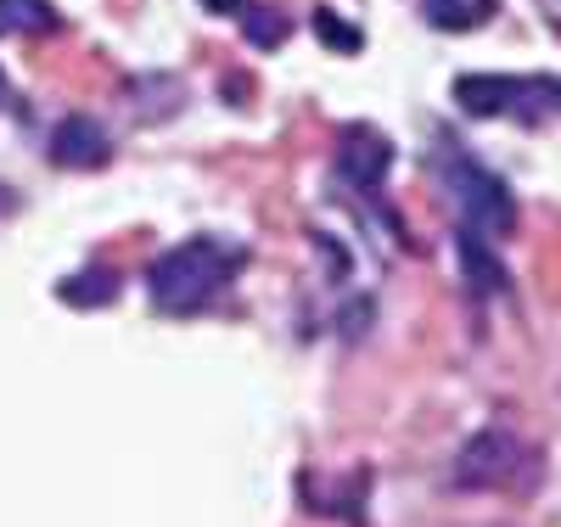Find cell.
I'll return each mask as SVG.
<instances>
[{
    "mask_svg": "<svg viewBox=\"0 0 561 527\" xmlns=\"http://www.w3.org/2000/svg\"><path fill=\"white\" fill-rule=\"evenodd\" d=\"M51 158H57L62 169H102V163H107V135H102V124H90L84 113H79V118H62L57 135H51Z\"/></svg>",
    "mask_w": 561,
    "mask_h": 527,
    "instance_id": "obj_6",
    "label": "cell"
},
{
    "mask_svg": "<svg viewBox=\"0 0 561 527\" xmlns=\"http://www.w3.org/2000/svg\"><path fill=\"white\" fill-rule=\"evenodd\" d=\"M545 84H523V79H460L455 95L466 113L478 118H494V113H517V102H534Z\"/></svg>",
    "mask_w": 561,
    "mask_h": 527,
    "instance_id": "obj_5",
    "label": "cell"
},
{
    "mask_svg": "<svg viewBox=\"0 0 561 527\" xmlns=\"http://www.w3.org/2000/svg\"><path fill=\"white\" fill-rule=\"evenodd\" d=\"M517 466H528L523 444L505 433V426H489V433H478L472 444L460 449V489H505L511 477H517Z\"/></svg>",
    "mask_w": 561,
    "mask_h": 527,
    "instance_id": "obj_3",
    "label": "cell"
},
{
    "mask_svg": "<svg viewBox=\"0 0 561 527\" xmlns=\"http://www.w3.org/2000/svg\"><path fill=\"white\" fill-rule=\"evenodd\" d=\"M460 259H466V270H472L478 293H500V286H505V270L483 253V236H478V230H466V236H460Z\"/></svg>",
    "mask_w": 561,
    "mask_h": 527,
    "instance_id": "obj_9",
    "label": "cell"
},
{
    "mask_svg": "<svg viewBox=\"0 0 561 527\" xmlns=\"http://www.w3.org/2000/svg\"><path fill=\"white\" fill-rule=\"evenodd\" d=\"M556 95H561V84H556Z\"/></svg>",
    "mask_w": 561,
    "mask_h": 527,
    "instance_id": "obj_14",
    "label": "cell"
},
{
    "mask_svg": "<svg viewBox=\"0 0 561 527\" xmlns=\"http://www.w3.org/2000/svg\"><path fill=\"white\" fill-rule=\"evenodd\" d=\"M248 39L259 45V51H270V45L287 39V18H280L275 7H253L248 12Z\"/></svg>",
    "mask_w": 561,
    "mask_h": 527,
    "instance_id": "obj_10",
    "label": "cell"
},
{
    "mask_svg": "<svg viewBox=\"0 0 561 527\" xmlns=\"http://www.w3.org/2000/svg\"><path fill=\"white\" fill-rule=\"evenodd\" d=\"M449 191H455L460 214L472 219V230L505 236V230H511V219H517V208H511V191H505V180H494L489 169L466 163V158H455V163H449Z\"/></svg>",
    "mask_w": 561,
    "mask_h": 527,
    "instance_id": "obj_2",
    "label": "cell"
},
{
    "mask_svg": "<svg viewBox=\"0 0 561 527\" xmlns=\"http://www.w3.org/2000/svg\"><path fill=\"white\" fill-rule=\"evenodd\" d=\"M314 28H320L325 45H337V51H359V45H365V34L359 28H343L337 12H314Z\"/></svg>",
    "mask_w": 561,
    "mask_h": 527,
    "instance_id": "obj_11",
    "label": "cell"
},
{
    "mask_svg": "<svg viewBox=\"0 0 561 527\" xmlns=\"http://www.w3.org/2000/svg\"><path fill=\"white\" fill-rule=\"evenodd\" d=\"M500 0H421L433 28H478L483 18H494Z\"/></svg>",
    "mask_w": 561,
    "mask_h": 527,
    "instance_id": "obj_7",
    "label": "cell"
},
{
    "mask_svg": "<svg viewBox=\"0 0 561 527\" xmlns=\"http://www.w3.org/2000/svg\"><path fill=\"white\" fill-rule=\"evenodd\" d=\"M57 28L51 0H0V34H45Z\"/></svg>",
    "mask_w": 561,
    "mask_h": 527,
    "instance_id": "obj_8",
    "label": "cell"
},
{
    "mask_svg": "<svg viewBox=\"0 0 561 527\" xmlns=\"http://www.w3.org/2000/svg\"><path fill=\"white\" fill-rule=\"evenodd\" d=\"M337 163H343V174H348L359 191H370V185H382V174H388V163H393V147H388V140L370 129V124H359V129H343Z\"/></svg>",
    "mask_w": 561,
    "mask_h": 527,
    "instance_id": "obj_4",
    "label": "cell"
},
{
    "mask_svg": "<svg viewBox=\"0 0 561 527\" xmlns=\"http://www.w3.org/2000/svg\"><path fill=\"white\" fill-rule=\"evenodd\" d=\"M237 264H242V253L225 248V242H214V236L180 242V248H169V253L152 264V275H147L152 303H158L163 314H197V309L219 293V286L237 275Z\"/></svg>",
    "mask_w": 561,
    "mask_h": 527,
    "instance_id": "obj_1",
    "label": "cell"
},
{
    "mask_svg": "<svg viewBox=\"0 0 561 527\" xmlns=\"http://www.w3.org/2000/svg\"><path fill=\"white\" fill-rule=\"evenodd\" d=\"M0 95H7V73H0Z\"/></svg>",
    "mask_w": 561,
    "mask_h": 527,
    "instance_id": "obj_13",
    "label": "cell"
},
{
    "mask_svg": "<svg viewBox=\"0 0 561 527\" xmlns=\"http://www.w3.org/2000/svg\"><path fill=\"white\" fill-rule=\"evenodd\" d=\"M203 7H208V12H219V18H225V12H242V0H203Z\"/></svg>",
    "mask_w": 561,
    "mask_h": 527,
    "instance_id": "obj_12",
    "label": "cell"
}]
</instances>
